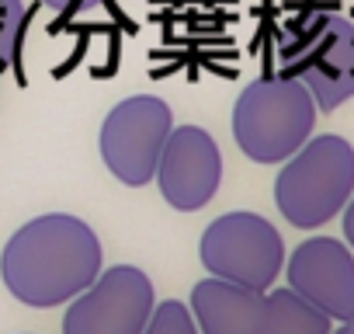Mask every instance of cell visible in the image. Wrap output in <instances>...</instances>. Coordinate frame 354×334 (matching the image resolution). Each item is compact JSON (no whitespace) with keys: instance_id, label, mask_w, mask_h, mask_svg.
Instances as JSON below:
<instances>
[{"instance_id":"9c48e42d","label":"cell","mask_w":354,"mask_h":334,"mask_svg":"<svg viewBox=\"0 0 354 334\" xmlns=\"http://www.w3.org/2000/svg\"><path fill=\"white\" fill-rule=\"evenodd\" d=\"M288 285L330 320L354 317V254L333 237H313L292 251Z\"/></svg>"},{"instance_id":"7c38bea8","label":"cell","mask_w":354,"mask_h":334,"mask_svg":"<svg viewBox=\"0 0 354 334\" xmlns=\"http://www.w3.org/2000/svg\"><path fill=\"white\" fill-rule=\"evenodd\" d=\"M21 35H25V4L21 0H0V73L15 67Z\"/></svg>"},{"instance_id":"5b68a950","label":"cell","mask_w":354,"mask_h":334,"mask_svg":"<svg viewBox=\"0 0 354 334\" xmlns=\"http://www.w3.org/2000/svg\"><path fill=\"white\" fill-rule=\"evenodd\" d=\"M209 275L268 292L285 265L281 234L257 213H226L212 220L198 244Z\"/></svg>"},{"instance_id":"8992f818","label":"cell","mask_w":354,"mask_h":334,"mask_svg":"<svg viewBox=\"0 0 354 334\" xmlns=\"http://www.w3.org/2000/svg\"><path fill=\"white\" fill-rule=\"evenodd\" d=\"M174 129L170 105L153 94H136L118 101L101 125V160L104 167L132 188L156 178L163 143Z\"/></svg>"},{"instance_id":"277c9868","label":"cell","mask_w":354,"mask_h":334,"mask_svg":"<svg viewBox=\"0 0 354 334\" xmlns=\"http://www.w3.org/2000/svg\"><path fill=\"white\" fill-rule=\"evenodd\" d=\"M316 101L292 77H261L233 108V139L257 164H285L313 132Z\"/></svg>"},{"instance_id":"2e32d148","label":"cell","mask_w":354,"mask_h":334,"mask_svg":"<svg viewBox=\"0 0 354 334\" xmlns=\"http://www.w3.org/2000/svg\"><path fill=\"white\" fill-rule=\"evenodd\" d=\"M330 334H354V317H351V320H340V327L330 331Z\"/></svg>"},{"instance_id":"52a82bcc","label":"cell","mask_w":354,"mask_h":334,"mask_svg":"<svg viewBox=\"0 0 354 334\" xmlns=\"http://www.w3.org/2000/svg\"><path fill=\"white\" fill-rule=\"evenodd\" d=\"M153 306L156 299L146 272L115 265L70 299L63 334H142Z\"/></svg>"},{"instance_id":"30bf717a","label":"cell","mask_w":354,"mask_h":334,"mask_svg":"<svg viewBox=\"0 0 354 334\" xmlns=\"http://www.w3.org/2000/svg\"><path fill=\"white\" fill-rule=\"evenodd\" d=\"M264 313V292L226 282L202 279L192 289V317L198 334H257Z\"/></svg>"},{"instance_id":"3957f363","label":"cell","mask_w":354,"mask_h":334,"mask_svg":"<svg viewBox=\"0 0 354 334\" xmlns=\"http://www.w3.org/2000/svg\"><path fill=\"white\" fill-rule=\"evenodd\" d=\"M354 195V146L344 136L306 139L278 171V213L299 227L316 230L330 223Z\"/></svg>"},{"instance_id":"ba28073f","label":"cell","mask_w":354,"mask_h":334,"mask_svg":"<svg viewBox=\"0 0 354 334\" xmlns=\"http://www.w3.org/2000/svg\"><path fill=\"white\" fill-rule=\"evenodd\" d=\"M153 182L160 185V195L167 199V206L181 213L205 209L216 199L219 182H223V153L216 139L202 125L170 129Z\"/></svg>"},{"instance_id":"9a60e30c","label":"cell","mask_w":354,"mask_h":334,"mask_svg":"<svg viewBox=\"0 0 354 334\" xmlns=\"http://www.w3.org/2000/svg\"><path fill=\"white\" fill-rule=\"evenodd\" d=\"M42 4H49V8H56V11H70V8H77V4H94V0H42Z\"/></svg>"},{"instance_id":"5bb4252c","label":"cell","mask_w":354,"mask_h":334,"mask_svg":"<svg viewBox=\"0 0 354 334\" xmlns=\"http://www.w3.org/2000/svg\"><path fill=\"white\" fill-rule=\"evenodd\" d=\"M344 237H347V244L354 247V195H351L347 206H344Z\"/></svg>"},{"instance_id":"4fadbf2b","label":"cell","mask_w":354,"mask_h":334,"mask_svg":"<svg viewBox=\"0 0 354 334\" xmlns=\"http://www.w3.org/2000/svg\"><path fill=\"white\" fill-rule=\"evenodd\" d=\"M142 334H198V324L181 299H163L160 306H153Z\"/></svg>"},{"instance_id":"7a4b0ae2","label":"cell","mask_w":354,"mask_h":334,"mask_svg":"<svg viewBox=\"0 0 354 334\" xmlns=\"http://www.w3.org/2000/svg\"><path fill=\"white\" fill-rule=\"evenodd\" d=\"M281 77L299 80L316 108L333 112L354 98V18L326 8L295 15L278 42Z\"/></svg>"},{"instance_id":"6da1fadb","label":"cell","mask_w":354,"mask_h":334,"mask_svg":"<svg viewBox=\"0 0 354 334\" xmlns=\"http://www.w3.org/2000/svg\"><path fill=\"white\" fill-rule=\"evenodd\" d=\"M97 275L101 240L70 213H49L25 223L0 254V279L8 292L35 310L70 303Z\"/></svg>"},{"instance_id":"8fae6325","label":"cell","mask_w":354,"mask_h":334,"mask_svg":"<svg viewBox=\"0 0 354 334\" xmlns=\"http://www.w3.org/2000/svg\"><path fill=\"white\" fill-rule=\"evenodd\" d=\"M257 334H330V317L316 310L306 296L288 289L264 292V313Z\"/></svg>"}]
</instances>
